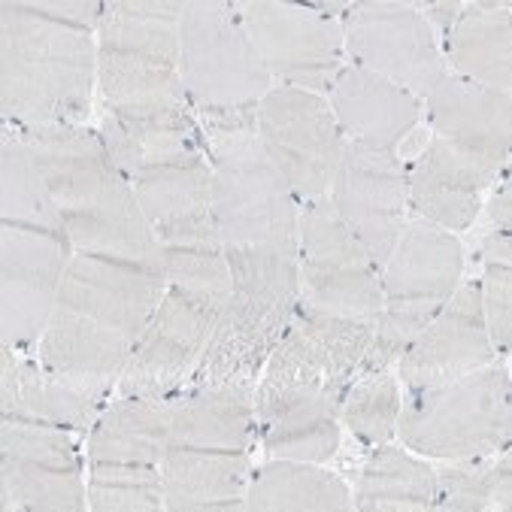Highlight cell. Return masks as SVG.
Returning a JSON list of instances; mask_svg holds the SVG:
<instances>
[{
    "instance_id": "ac0fdd59",
    "label": "cell",
    "mask_w": 512,
    "mask_h": 512,
    "mask_svg": "<svg viewBox=\"0 0 512 512\" xmlns=\"http://www.w3.org/2000/svg\"><path fill=\"white\" fill-rule=\"evenodd\" d=\"M425 113L434 137L467 152L491 173H506L512 146V94L449 73L425 97Z\"/></svg>"
},
{
    "instance_id": "9a60e30c",
    "label": "cell",
    "mask_w": 512,
    "mask_h": 512,
    "mask_svg": "<svg viewBox=\"0 0 512 512\" xmlns=\"http://www.w3.org/2000/svg\"><path fill=\"white\" fill-rule=\"evenodd\" d=\"M497 361L491 346L479 282H461L440 313L422 328V334L397 361V379L403 391H425L461 379L485 364Z\"/></svg>"
},
{
    "instance_id": "1f68e13d",
    "label": "cell",
    "mask_w": 512,
    "mask_h": 512,
    "mask_svg": "<svg viewBox=\"0 0 512 512\" xmlns=\"http://www.w3.org/2000/svg\"><path fill=\"white\" fill-rule=\"evenodd\" d=\"M246 506L252 512H349L355 497L325 464L270 458L252 470Z\"/></svg>"
},
{
    "instance_id": "44dd1931",
    "label": "cell",
    "mask_w": 512,
    "mask_h": 512,
    "mask_svg": "<svg viewBox=\"0 0 512 512\" xmlns=\"http://www.w3.org/2000/svg\"><path fill=\"white\" fill-rule=\"evenodd\" d=\"M64 228H67V240L73 252L140 264L164 276L155 225L146 219L140 200L134 194V185L125 176H119L94 203H88V207L67 213Z\"/></svg>"
},
{
    "instance_id": "8992f818",
    "label": "cell",
    "mask_w": 512,
    "mask_h": 512,
    "mask_svg": "<svg viewBox=\"0 0 512 512\" xmlns=\"http://www.w3.org/2000/svg\"><path fill=\"white\" fill-rule=\"evenodd\" d=\"M234 7L276 85L328 97L349 64L340 19L294 0H237Z\"/></svg>"
},
{
    "instance_id": "8fae6325",
    "label": "cell",
    "mask_w": 512,
    "mask_h": 512,
    "mask_svg": "<svg viewBox=\"0 0 512 512\" xmlns=\"http://www.w3.org/2000/svg\"><path fill=\"white\" fill-rule=\"evenodd\" d=\"M222 303L167 285L155 316L137 337L128 367L116 385L119 397L170 400L179 394L207 349Z\"/></svg>"
},
{
    "instance_id": "ffe728a7",
    "label": "cell",
    "mask_w": 512,
    "mask_h": 512,
    "mask_svg": "<svg viewBox=\"0 0 512 512\" xmlns=\"http://www.w3.org/2000/svg\"><path fill=\"white\" fill-rule=\"evenodd\" d=\"M328 104L346 140L391 152H397L425 116V100L358 64L340 70L328 91Z\"/></svg>"
},
{
    "instance_id": "52a82bcc",
    "label": "cell",
    "mask_w": 512,
    "mask_h": 512,
    "mask_svg": "<svg viewBox=\"0 0 512 512\" xmlns=\"http://www.w3.org/2000/svg\"><path fill=\"white\" fill-rule=\"evenodd\" d=\"M297 261L303 306L355 319H376L382 310L379 270L328 197L303 203Z\"/></svg>"
},
{
    "instance_id": "d6a6232c",
    "label": "cell",
    "mask_w": 512,
    "mask_h": 512,
    "mask_svg": "<svg viewBox=\"0 0 512 512\" xmlns=\"http://www.w3.org/2000/svg\"><path fill=\"white\" fill-rule=\"evenodd\" d=\"M188 0H107L97 49L179 67V31Z\"/></svg>"
},
{
    "instance_id": "83f0119b",
    "label": "cell",
    "mask_w": 512,
    "mask_h": 512,
    "mask_svg": "<svg viewBox=\"0 0 512 512\" xmlns=\"http://www.w3.org/2000/svg\"><path fill=\"white\" fill-rule=\"evenodd\" d=\"M443 58L452 76L512 94V28L509 4H464L443 34Z\"/></svg>"
},
{
    "instance_id": "7bdbcfd3",
    "label": "cell",
    "mask_w": 512,
    "mask_h": 512,
    "mask_svg": "<svg viewBox=\"0 0 512 512\" xmlns=\"http://www.w3.org/2000/svg\"><path fill=\"white\" fill-rule=\"evenodd\" d=\"M419 10L431 22V28H440L446 34L452 28V22L461 16L464 0H434V4H419Z\"/></svg>"
},
{
    "instance_id": "30bf717a",
    "label": "cell",
    "mask_w": 512,
    "mask_h": 512,
    "mask_svg": "<svg viewBox=\"0 0 512 512\" xmlns=\"http://www.w3.org/2000/svg\"><path fill=\"white\" fill-rule=\"evenodd\" d=\"M0 500L7 512L88 509V482L73 431L25 419L0 422Z\"/></svg>"
},
{
    "instance_id": "74e56055",
    "label": "cell",
    "mask_w": 512,
    "mask_h": 512,
    "mask_svg": "<svg viewBox=\"0 0 512 512\" xmlns=\"http://www.w3.org/2000/svg\"><path fill=\"white\" fill-rule=\"evenodd\" d=\"M403 406V388L397 370L385 373H361L349 382L340 422L361 446H382L397 434V419Z\"/></svg>"
},
{
    "instance_id": "f546056e",
    "label": "cell",
    "mask_w": 512,
    "mask_h": 512,
    "mask_svg": "<svg viewBox=\"0 0 512 512\" xmlns=\"http://www.w3.org/2000/svg\"><path fill=\"white\" fill-rule=\"evenodd\" d=\"M173 446L170 400L116 397L88 428L85 458L113 464H161Z\"/></svg>"
},
{
    "instance_id": "3957f363",
    "label": "cell",
    "mask_w": 512,
    "mask_h": 512,
    "mask_svg": "<svg viewBox=\"0 0 512 512\" xmlns=\"http://www.w3.org/2000/svg\"><path fill=\"white\" fill-rule=\"evenodd\" d=\"M509 367L491 361L461 379L403 391L397 437L409 452L434 461L491 458L509 446Z\"/></svg>"
},
{
    "instance_id": "f6af8a7d",
    "label": "cell",
    "mask_w": 512,
    "mask_h": 512,
    "mask_svg": "<svg viewBox=\"0 0 512 512\" xmlns=\"http://www.w3.org/2000/svg\"><path fill=\"white\" fill-rule=\"evenodd\" d=\"M509 194H512V188H509V182L503 179L500 188H497L494 197H491V222H494V228H500V231H509Z\"/></svg>"
},
{
    "instance_id": "9c48e42d",
    "label": "cell",
    "mask_w": 512,
    "mask_h": 512,
    "mask_svg": "<svg viewBox=\"0 0 512 512\" xmlns=\"http://www.w3.org/2000/svg\"><path fill=\"white\" fill-rule=\"evenodd\" d=\"M70 258L67 234L25 225L0 228V346L22 355L37 352Z\"/></svg>"
},
{
    "instance_id": "60d3db41",
    "label": "cell",
    "mask_w": 512,
    "mask_h": 512,
    "mask_svg": "<svg viewBox=\"0 0 512 512\" xmlns=\"http://www.w3.org/2000/svg\"><path fill=\"white\" fill-rule=\"evenodd\" d=\"M22 4L34 16H43L58 25H70L88 34H97V25L107 10V0H22Z\"/></svg>"
},
{
    "instance_id": "ab89813d",
    "label": "cell",
    "mask_w": 512,
    "mask_h": 512,
    "mask_svg": "<svg viewBox=\"0 0 512 512\" xmlns=\"http://www.w3.org/2000/svg\"><path fill=\"white\" fill-rule=\"evenodd\" d=\"M479 300L491 346L506 355L512 343V264H482Z\"/></svg>"
},
{
    "instance_id": "4316f807",
    "label": "cell",
    "mask_w": 512,
    "mask_h": 512,
    "mask_svg": "<svg viewBox=\"0 0 512 512\" xmlns=\"http://www.w3.org/2000/svg\"><path fill=\"white\" fill-rule=\"evenodd\" d=\"M279 340L282 337L261 316H255L246 303L228 294L219 306L207 349H203L188 385L255 388Z\"/></svg>"
},
{
    "instance_id": "cb8c5ba5",
    "label": "cell",
    "mask_w": 512,
    "mask_h": 512,
    "mask_svg": "<svg viewBox=\"0 0 512 512\" xmlns=\"http://www.w3.org/2000/svg\"><path fill=\"white\" fill-rule=\"evenodd\" d=\"M131 349V337L79 313L55 310L34 355L46 370L107 400L128 367Z\"/></svg>"
},
{
    "instance_id": "e0dca14e",
    "label": "cell",
    "mask_w": 512,
    "mask_h": 512,
    "mask_svg": "<svg viewBox=\"0 0 512 512\" xmlns=\"http://www.w3.org/2000/svg\"><path fill=\"white\" fill-rule=\"evenodd\" d=\"M497 179V173L482 167L467 152L431 137L428 146L406 164L409 216L461 234L476 225L485 194Z\"/></svg>"
},
{
    "instance_id": "5bb4252c",
    "label": "cell",
    "mask_w": 512,
    "mask_h": 512,
    "mask_svg": "<svg viewBox=\"0 0 512 512\" xmlns=\"http://www.w3.org/2000/svg\"><path fill=\"white\" fill-rule=\"evenodd\" d=\"M164 291L167 279L155 270L73 252L64 270L55 310L79 313L137 343V337L155 316Z\"/></svg>"
},
{
    "instance_id": "8d00e7d4",
    "label": "cell",
    "mask_w": 512,
    "mask_h": 512,
    "mask_svg": "<svg viewBox=\"0 0 512 512\" xmlns=\"http://www.w3.org/2000/svg\"><path fill=\"white\" fill-rule=\"evenodd\" d=\"M512 506V458L503 455L491 464L485 458L449 461L437 470V500L440 512H509Z\"/></svg>"
},
{
    "instance_id": "4dcf8cb0",
    "label": "cell",
    "mask_w": 512,
    "mask_h": 512,
    "mask_svg": "<svg viewBox=\"0 0 512 512\" xmlns=\"http://www.w3.org/2000/svg\"><path fill=\"white\" fill-rule=\"evenodd\" d=\"M231 294L261 316L279 337L300 303V261L294 246L228 249Z\"/></svg>"
},
{
    "instance_id": "e575fe53",
    "label": "cell",
    "mask_w": 512,
    "mask_h": 512,
    "mask_svg": "<svg viewBox=\"0 0 512 512\" xmlns=\"http://www.w3.org/2000/svg\"><path fill=\"white\" fill-rule=\"evenodd\" d=\"M134 194L152 225H164L191 213L210 210L213 164L207 149H191L170 158L146 161L131 179Z\"/></svg>"
},
{
    "instance_id": "7c38bea8",
    "label": "cell",
    "mask_w": 512,
    "mask_h": 512,
    "mask_svg": "<svg viewBox=\"0 0 512 512\" xmlns=\"http://www.w3.org/2000/svg\"><path fill=\"white\" fill-rule=\"evenodd\" d=\"M328 200L376 270H382L409 219L406 164L400 155L346 140Z\"/></svg>"
},
{
    "instance_id": "ba28073f",
    "label": "cell",
    "mask_w": 512,
    "mask_h": 512,
    "mask_svg": "<svg viewBox=\"0 0 512 512\" xmlns=\"http://www.w3.org/2000/svg\"><path fill=\"white\" fill-rule=\"evenodd\" d=\"M340 22L349 64L406 88L419 100L449 76L437 31L422 16L419 4L358 0Z\"/></svg>"
},
{
    "instance_id": "2e32d148",
    "label": "cell",
    "mask_w": 512,
    "mask_h": 512,
    "mask_svg": "<svg viewBox=\"0 0 512 512\" xmlns=\"http://www.w3.org/2000/svg\"><path fill=\"white\" fill-rule=\"evenodd\" d=\"M464 276V246L458 234L409 216L394 252L379 270L382 303L434 319Z\"/></svg>"
},
{
    "instance_id": "603a6c76",
    "label": "cell",
    "mask_w": 512,
    "mask_h": 512,
    "mask_svg": "<svg viewBox=\"0 0 512 512\" xmlns=\"http://www.w3.org/2000/svg\"><path fill=\"white\" fill-rule=\"evenodd\" d=\"M104 403V397L46 370L37 358H22V352L0 346V419H25L79 434L97 422Z\"/></svg>"
},
{
    "instance_id": "d6986e66",
    "label": "cell",
    "mask_w": 512,
    "mask_h": 512,
    "mask_svg": "<svg viewBox=\"0 0 512 512\" xmlns=\"http://www.w3.org/2000/svg\"><path fill=\"white\" fill-rule=\"evenodd\" d=\"M13 134H19V140L34 155L64 216L94 203L119 179V170L113 167L104 140L88 125L61 122L22 128Z\"/></svg>"
},
{
    "instance_id": "f35d334b",
    "label": "cell",
    "mask_w": 512,
    "mask_h": 512,
    "mask_svg": "<svg viewBox=\"0 0 512 512\" xmlns=\"http://www.w3.org/2000/svg\"><path fill=\"white\" fill-rule=\"evenodd\" d=\"M88 509L91 512H161L164 485L155 464H88Z\"/></svg>"
},
{
    "instance_id": "d590c367",
    "label": "cell",
    "mask_w": 512,
    "mask_h": 512,
    "mask_svg": "<svg viewBox=\"0 0 512 512\" xmlns=\"http://www.w3.org/2000/svg\"><path fill=\"white\" fill-rule=\"evenodd\" d=\"M0 219H4V225L67 234L64 213L19 134L4 137V143H0Z\"/></svg>"
},
{
    "instance_id": "d4e9b609",
    "label": "cell",
    "mask_w": 512,
    "mask_h": 512,
    "mask_svg": "<svg viewBox=\"0 0 512 512\" xmlns=\"http://www.w3.org/2000/svg\"><path fill=\"white\" fill-rule=\"evenodd\" d=\"M161 467L167 512H243L252 479L249 452L170 446Z\"/></svg>"
},
{
    "instance_id": "836d02e7",
    "label": "cell",
    "mask_w": 512,
    "mask_h": 512,
    "mask_svg": "<svg viewBox=\"0 0 512 512\" xmlns=\"http://www.w3.org/2000/svg\"><path fill=\"white\" fill-rule=\"evenodd\" d=\"M361 512H431L437 500V470L406 446H373L355 488Z\"/></svg>"
},
{
    "instance_id": "7a4b0ae2",
    "label": "cell",
    "mask_w": 512,
    "mask_h": 512,
    "mask_svg": "<svg viewBox=\"0 0 512 512\" xmlns=\"http://www.w3.org/2000/svg\"><path fill=\"white\" fill-rule=\"evenodd\" d=\"M194 116L213 164L210 213L225 249H297L303 203L264 155L255 110H194Z\"/></svg>"
},
{
    "instance_id": "b9f144b4",
    "label": "cell",
    "mask_w": 512,
    "mask_h": 512,
    "mask_svg": "<svg viewBox=\"0 0 512 512\" xmlns=\"http://www.w3.org/2000/svg\"><path fill=\"white\" fill-rule=\"evenodd\" d=\"M97 134H100V140H104L107 155H110L113 167L119 170V176H125L131 182L143 170V164H146V155H143L137 137L116 116H110V113L104 116V122H100Z\"/></svg>"
},
{
    "instance_id": "5b68a950",
    "label": "cell",
    "mask_w": 512,
    "mask_h": 512,
    "mask_svg": "<svg viewBox=\"0 0 512 512\" xmlns=\"http://www.w3.org/2000/svg\"><path fill=\"white\" fill-rule=\"evenodd\" d=\"M255 131L300 203L328 197L346 137L325 94L273 85L255 107Z\"/></svg>"
},
{
    "instance_id": "7402d4cb",
    "label": "cell",
    "mask_w": 512,
    "mask_h": 512,
    "mask_svg": "<svg viewBox=\"0 0 512 512\" xmlns=\"http://www.w3.org/2000/svg\"><path fill=\"white\" fill-rule=\"evenodd\" d=\"M343 394L294 391L255 397V434L270 458L328 464L343 440Z\"/></svg>"
},
{
    "instance_id": "277c9868",
    "label": "cell",
    "mask_w": 512,
    "mask_h": 512,
    "mask_svg": "<svg viewBox=\"0 0 512 512\" xmlns=\"http://www.w3.org/2000/svg\"><path fill=\"white\" fill-rule=\"evenodd\" d=\"M179 76L194 110H255L276 85L228 0H188Z\"/></svg>"
},
{
    "instance_id": "484cf974",
    "label": "cell",
    "mask_w": 512,
    "mask_h": 512,
    "mask_svg": "<svg viewBox=\"0 0 512 512\" xmlns=\"http://www.w3.org/2000/svg\"><path fill=\"white\" fill-rule=\"evenodd\" d=\"M173 446L249 452L255 440V388L185 385L170 397Z\"/></svg>"
},
{
    "instance_id": "4fadbf2b",
    "label": "cell",
    "mask_w": 512,
    "mask_h": 512,
    "mask_svg": "<svg viewBox=\"0 0 512 512\" xmlns=\"http://www.w3.org/2000/svg\"><path fill=\"white\" fill-rule=\"evenodd\" d=\"M97 88L104 107L137 140H170L200 131L179 67L97 49Z\"/></svg>"
},
{
    "instance_id": "f1b7e54d",
    "label": "cell",
    "mask_w": 512,
    "mask_h": 512,
    "mask_svg": "<svg viewBox=\"0 0 512 512\" xmlns=\"http://www.w3.org/2000/svg\"><path fill=\"white\" fill-rule=\"evenodd\" d=\"M164 279L173 288L222 303L231 294L228 249L210 210L155 225Z\"/></svg>"
},
{
    "instance_id": "6da1fadb",
    "label": "cell",
    "mask_w": 512,
    "mask_h": 512,
    "mask_svg": "<svg viewBox=\"0 0 512 512\" xmlns=\"http://www.w3.org/2000/svg\"><path fill=\"white\" fill-rule=\"evenodd\" d=\"M97 88V37L0 4V113L13 131L85 125Z\"/></svg>"
},
{
    "instance_id": "ee69618b",
    "label": "cell",
    "mask_w": 512,
    "mask_h": 512,
    "mask_svg": "<svg viewBox=\"0 0 512 512\" xmlns=\"http://www.w3.org/2000/svg\"><path fill=\"white\" fill-rule=\"evenodd\" d=\"M479 255H482V264H512V240H509V231L494 228L491 234H485Z\"/></svg>"
}]
</instances>
